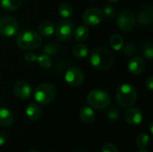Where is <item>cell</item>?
Returning a JSON list of instances; mask_svg holds the SVG:
<instances>
[{
    "label": "cell",
    "mask_w": 153,
    "mask_h": 152,
    "mask_svg": "<svg viewBox=\"0 0 153 152\" xmlns=\"http://www.w3.org/2000/svg\"><path fill=\"white\" fill-rule=\"evenodd\" d=\"M101 152H118V149L115 144L108 142L103 145L101 149Z\"/></svg>",
    "instance_id": "cell-30"
},
{
    "label": "cell",
    "mask_w": 153,
    "mask_h": 152,
    "mask_svg": "<svg viewBox=\"0 0 153 152\" xmlns=\"http://www.w3.org/2000/svg\"><path fill=\"white\" fill-rule=\"evenodd\" d=\"M142 53L144 57H146L149 60H152L153 58V47L152 44L150 41L145 42L142 47Z\"/></svg>",
    "instance_id": "cell-27"
},
{
    "label": "cell",
    "mask_w": 153,
    "mask_h": 152,
    "mask_svg": "<svg viewBox=\"0 0 153 152\" xmlns=\"http://www.w3.org/2000/svg\"><path fill=\"white\" fill-rule=\"evenodd\" d=\"M55 32V25L49 21L42 22L39 25V33L42 37H50Z\"/></svg>",
    "instance_id": "cell-19"
},
{
    "label": "cell",
    "mask_w": 153,
    "mask_h": 152,
    "mask_svg": "<svg viewBox=\"0 0 153 152\" xmlns=\"http://www.w3.org/2000/svg\"><path fill=\"white\" fill-rule=\"evenodd\" d=\"M73 53L77 58H85L89 55V48L84 44H76L73 48Z\"/></svg>",
    "instance_id": "cell-22"
},
{
    "label": "cell",
    "mask_w": 153,
    "mask_h": 152,
    "mask_svg": "<svg viewBox=\"0 0 153 152\" xmlns=\"http://www.w3.org/2000/svg\"><path fill=\"white\" fill-rule=\"evenodd\" d=\"M146 88L149 90H153V77L150 76L147 80H146Z\"/></svg>",
    "instance_id": "cell-33"
},
{
    "label": "cell",
    "mask_w": 153,
    "mask_h": 152,
    "mask_svg": "<svg viewBox=\"0 0 153 152\" xmlns=\"http://www.w3.org/2000/svg\"><path fill=\"white\" fill-rule=\"evenodd\" d=\"M25 112H26L27 117L31 121H38L41 116V109L35 103L29 104V106L26 108Z\"/></svg>",
    "instance_id": "cell-16"
},
{
    "label": "cell",
    "mask_w": 153,
    "mask_h": 152,
    "mask_svg": "<svg viewBox=\"0 0 153 152\" xmlns=\"http://www.w3.org/2000/svg\"><path fill=\"white\" fill-rule=\"evenodd\" d=\"M90 62L91 65L98 70H108L114 64V56L109 49L98 47L91 53Z\"/></svg>",
    "instance_id": "cell-1"
},
{
    "label": "cell",
    "mask_w": 153,
    "mask_h": 152,
    "mask_svg": "<svg viewBox=\"0 0 153 152\" xmlns=\"http://www.w3.org/2000/svg\"><path fill=\"white\" fill-rule=\"evenodd\" d=\"M91 1H94V0H91Z\"/></svg>",
    "instance_id": "cell-39"
},
{
    "label": "cell",
    "mask_w": 153,
    "mask_h": 152,
    "mask_svg": "<svg viewBox=\"0 0 153 152\" xmlns=\"http://www.w3.org/2000/svg\"><path fill=\"white\" fill-rule=\"evenodd\" d=\"M109 43L111 47L115 50V51H120L122 50L125 43H124V39L123 38L119 35V34H114L110 37L109 39Z\"/></svg>",
    "instance_id": "cell-21"
},
{
    "label": "cell",
    "mask_w": 153,
    "mask_h": 152,
    "mask_svg": "<svg viewBox=\"0 0 153 152\" xmlns=\"http://www.w3.org/2000/svg\"><path fill=\"white\" fill-rule=\"evenodd\" d=\"M58 13L64 18H69L73 14V8L69 4H62L58 7Z\"/></svg>",
    "instance_id": "cell-26"
},
{
    "label": "cell",
    "mask_w": 153,
    "mask_h": 152,
    "mask_svg": "<svg viewBox=\"0 0 153 152\" xmlns=\"http://www.w3.org/2000/svg\"><path fill=\"white\" fill-rule=\"evenodd\" d=\"M138 22L142 25H151L153 22V7L152 4L143 5L137 15Z\"/></svg>",
    "instance_id": "cell-12"
},
{
    "label": "cell",
    "mask_w": 153,
    "mask_h": 152,
    "mask_svg": "<svg viewBox=\"0 0 153 152\" xmlns=\"http://www.w3.org/2000/svg\"><path fill=\"white\" fill-rule=\"evenodd\" d=\"M122 49H123L124 54L126 55L127 56H132L136 52V47L132 43H127V44H126V46L124 45Z\"/></svg>",
    "instance_id": "cell-29"
},
{
    "label": "cell",
    "mask_w": 153,
    "mask_h": 152,
    "mask_svg": "<svg viewBox=\"0 0 153 152\" xmlns=\"http://www.w3.org/2000/svg\"><path fill=\"white\" fill-rule=\"evenodd\" d=\"M136 24V17L130 10L122 11L117 17V26L123 31L128 32L134 30Z\"/></svg>",
    "instance_id": "cell-6"
},
{
    "label": "cell",
    "mask_w": 153,
    "mask_h": 152,
    "mask_svg": "<svg viewBox=\"0 0 153 152\" xmlns=\"http://www.w3.org/2000/svg\"><path fill=\"white\" fill-rule=\"evenodd\" d=\"M22 4V0H0V6L5 12L18 10Z\"/></svg>",
    "instance_id": "cell-17"
},
{
    "label": "cell",
    "mask_w": 153,
    "mask_h": 152,
    "mask_svg": "<svg viewBox=\"0 0 153 152\" xmlns=\"http://www.w3.org/2000/svg\"><path fill=\"white\" fill-rule=\"evenodd\" d=\"M56 95V90L51 83H41L39 84L33 92L35 101L41 105L49 104L54 100Z\"/></svg>",
    "instance_id": "cell-5"
},
{
    "label": "cell",
    "mask_w": 153,
    "mask_h": 152,
    "mask_svg": "<svg viewBox=\"0 0 153 152\" xmlns=\"http://www.w3.org/2000/svg\"><path fill=\"white\" fill-rule=\"evenodd\" d=\"M25 59H26V61H28V62H34V61H36V59H37V56H36L35 54L31 53L30 51H29V52H27L26 55H25Z\"/></svg>",
    "instance_id": "cell-32"
},
{
    "label": "cell",
    "mask_w": 153,
    "mask_h": 152,
    "mask_svg": "<svg viewBox=\"0 0 153 152\" xmlns=\"http://www.w3.org/2000/svg\"><path fill=\"white\" fill-rule=\"evenodd\" d=\"M31 87L24 81H19L13 85V93L20 99H27L31 95Z\"/></svg>",
    "instance_id": "cell-11"
},
{
    "label": "cell",
    "mask_w": 153,
    "mask_h": 152,
    "mask_svg": "<svg viewBox=\"0 0 153 152\" xmlns=\"http://www.w3.org/2000/svg\"><path fill=\"white\" fill-rule=\"evenodd\" d=\"M150 132H151V133H153V130H152V123H151V124H150Z\"/></svg>",
    "instance_id": "cell-35"
},
{
    "label": "cell",
    "mask_w": 153,
    "mask_h": 152,
    "mask_svg": "<svg viewBox=\"0 0 153 152\" xmlns=\"http://www.w3.org/2000/svg\"><path fill=\"white\" fill-rule=\"evenodd\" d=\"M6 140H7L6 133L2 132V131H0V146L4 145L6 142Z\"/></svg>",
    "instance_id": "cell-34"
},
{
    "label": "cell",
    "mask_w": 153,
    "mask_h": 152,
    "mask_svg": "<svg viewBox=\"0 0 153 152\" xmlns=\"http://www.w3.org/2000/svg\"><path fill=\"white\" fill-rule=\"evenodd\" d=\"M19 30L18 22L11 16H3L0 18V34L4 37H13Z\"/></svg>",
    "instance_id": "cell-7"
},
{
    "label": "cell",
    "mask_w": 153,
    "mask_h": 152,
    "mask_svg": "<svg viewBox=\"0 0 153 152\" xmlns=\"http://www.w3.org/2000/svg\"><path fill=\"white\" fill-rule=\"evenodd\" d=\"M58 51H59V47H58V45L56 43H54V42L48 43L43 47L44 54H46V55H48L49 56L56 55L58 53Z\"/></svg>",
    "instance_id": "cell-25"
},
{
    "label": "cell",
    "mask_w": 153,
    "mask_h": 152,
    "mask_svg": "<svg viewBox=\"0 0 153 152\" xmlns=\"http://www.w3.org/2000/svg\"><path fill=\"white\" fill-rule=\"evenodd\" d=\"M65 81L72 87H78L84 82L83 72L79 68L71 67L65 73Z\"/></svg>",
    "instance_id": "cell-10"
},
{
    "label": "cell",
    "mask_w": 153,
    "mask_h": 152,
    "mask_svg": "<svg viewBox=\"0 0 153 152\" xmlns=\"http://www.w3.org/2000/svg\"><path fill=\"white\" fill-rule=\"evenodd\" d=\"M74 39L77 41L82 42V41H84V40H86L88 39V37L90 35V31H89V29L86 26H79L74 31Z\"/></svg>",
    "instance_id": "cell-20"
},
{
    "label": "cell",
    "mask_w": 153,
    "mask_h": 152,
    "mask_svg": "<svg viewBox=\"0 0 153 152\" xmlns=\"http://www.w3.org/2000/svg\"><path fill=\"white\" fill-rule=\"evenodd\" d=\"M120 116V112L117 108H111L108 113H107V117L109 121H117L119 118Z\"/></svg>",
    "instance_id": "cell-28"
},
{
    "label": "cell",
    "mask_w": 153,
    "mask_h": 152,
    "mask_svg": "<svg viewBox=\"0 0 153 152\" xmlns=\"http://www.w3.org/2000/svg\"><path fill=\"white\" fill-rule=\"evenodd\" d=\"M104 18L103 12L97 7L88 8L82 14V21L86 25L95 26L99 25Z\"/></svg>",
    "instance_id": "cell-9"
},
{
    "label": "cell",
    "mask_w": 153,
    "mask_h": 152,
    "mask_svg": "<svg viewBox=\"0 0 153 152\" xmlns=\"http://www.w3.org/2000/svg\"><path fill=\"white\" fill-rule=\"evenodd\" d=\"M144 69H145V63L143 59L139 56L132 58L128 64V70L134 75L142 74Z\"/></svg>",
    "instance_id": "cell-14"
},
{
    "label": "cell",
    "mask_w": 153,
    "mask_h": 152,
    "mask_svg": "<svg viewBox=\"0 0 153 152\" xmlns=\"http://www.w3.org/2000/svg\"><path fill=\"white\" fill-rule=\"evenodd\" d=\"M125 120L130 125H138L143 121V114L140 109L136 108H128L124 114Z\"/></svg>",
    "instance_id": "cell-13"
},
{
    "label": "cell",
    "mask_w": 153,
    "mask_h": 152,
    "mask_svg": "<svg viewBox=\"0 0 153 152\" xmlns=\"http://www.w3.org/2000/svg\"><path fill=\"white\" fill-rule=\"evenodd\" d=\"M36 61L39 63V66L43 69H49L52 66V59L49 56L46 54H42L39 56H37Z\"/></svg>",
    "instance_id": "cell-23"
},
{
    "label": "cell",
    "mask_w": 153,
    "mask_h": 152,
    "mask_svg": "<svg viewBox=\"0 0 153 152\" xmlns=\"http://www.w3.org/2000/svg\"><path fill=\"white\" fill-rule=\"evenodd\" d=\"M80 118L84 124H91L95 120L94 110L91 107H83L80 111Z\"/></svg>",
    "instance_id": "cell-18"
},
{
    "label": "cell",
    "mask_w": 153,
    "mask_h": 152,
    "mask_svg": "<svg viewBox=\"0 0 153 152\" xmlns=\"http://www.w3.org/2000/svg\"><path fill=\"white\" fill-rule=\"evenodd\" d=\"M108 1H109L110 3H116V2H117V1H119V0H108Z\"/></svg>",
    "instance_id": "cell-36"
},
{
    "label": "cell",
    "mask_w": 153,
    "mask_h": 152,
    "mask_svg": "<svg viewBox=\"0 0 153 152\" xmlns=\"http://www.w3.org/2000/svg\"><path fill=\"white\" fill-rule=\"evenodd\" d=\"M56 35L60 41L65 42L69 40L74 36V24L69 20H63L58 22L56 28L55 29Z\"/></svg>",
    "instance_id": "cell-8"
},
{
    "label": "cell",
    "mask_w": 153,
    "mask_h": 152,
    "mask_svg": "<svg viewBox=\"0 0 153 152\" xmlns=\"http://www.w3.org/2000/svg\"><path fill=\"white\" fill-rule=\"evenodd\" d=\"M30 152H39V151H30Z\"/></svg>",
    "instance_id": "cell-38"
},
{
    "label": "cell",
    "mask_w": 153,
    "mask_h": 152,
    "mask_svg": "<svg viewBox=\"0 0 153 152\" xmlns=\"http://www.w3.org/2000/svg\"><path fill=\"white\" fill-rule=\"evenodd\" d=\"M116 99L118 104L123 108H130L137 99L135 89L127 83L120 85L116 91Z\"/></svg>",
    "instance_id": "cell-3"
},
{
    "label": "cell",
    "mask_w": 153,
    "mask_h": 152,
    "mask_svg": "<svg viewBox=\"0 0 153 152\" xmlns=\"http://www.w3.org/2000/svg\"><path fill=\"white\" fill-rule=\"evenodd\" d=\"M138 152H150V151H146L145 149H143V150H141L140 151H138Z\"/></svg>",
    "instance_id": "cell-37"
},
{
    "label": "cell",
    "mask_w": 153,
    "mask_h": 152,
    "mask_svg": "<svg viewBox=\"0 0 153 152\" xmlns=\"http://www.w3.org/2000/svg\"><path fill=\"white\" fill-rule=\"evenodd\" d=\"M13 123V115L12 112L5 108H0V126L8 127Z\"/></svg>",
    "instance_id": "cell-15"
},
{
    "label": "cell",
    "mask_w": 153,
    "mask_h": 152,
    "mask_svg": "<svg viewBox=\"0 0 153 152\" xmlns=\"http://www.w3.org/2000/svg\"><path fill=\"white\" fill-rule=\"evenodd\" d=\"M16 45L22 50L31 51L39 47L41 38L39 34L30 29L22 30L16 37Z\"/></svg>",
    "instance_id": "cell-2"
},
{
    "label": "cell",
    "mask_w": 153,
    "mask_h": 152,
    "mask_svg": "<svg viewBox=\"0 0 153 152\" xmlns=\"http://www.w3.org/2000/svg\"><path fill=\"white\" fill-rule=\"evenodd\" d=\"M102 12H103V14L108 18H112L115 15V13H116L114 7L111 6V5H106Z\"/></svg>",
    "instance_id": "cell-31"
},
{
    "label": "cell",
    "mask_w": 153,
    "mask_h": 152,
    "mask_svg": "<svg viewBox=\"0 0 153 152\" xmlns=\"http://www.w3.org/2000/svg\"><path fill=\"white\" fill-rule=\"evenodd\" d=\"M150 144V137L149 135H147L144 133H141L140 134H138V136L136 137V145L143 150L146 149Z\"/></svg>",
    "instance_id": "cell-24"
},
{
    "label": "cell",
    "mask_w": 153,
    "mask_h": 152,
    "mask_svg": "<svg viewBox=\"0 0 153 152\" xmlns=\"http://www.w3.org/2000/svg\"><path fill=\"white\" fill-rule=\"evenodd\" d=\"M111 102L109 94L103 90H93L87 96L88 105L94 109L101 110L107 108Z\"/></svg>",
    "instance_id": "cell-4"
}]
</instances>
